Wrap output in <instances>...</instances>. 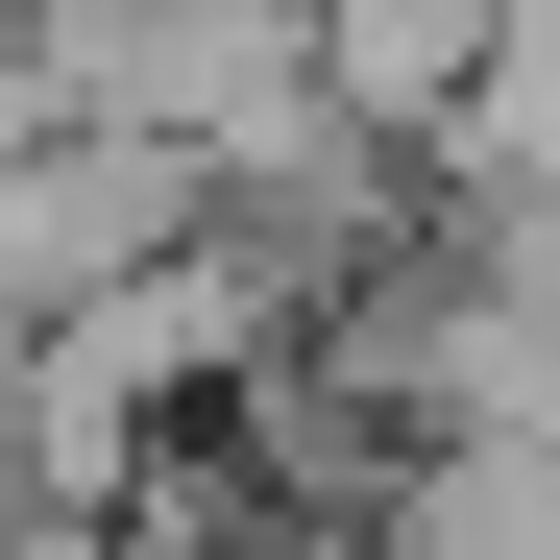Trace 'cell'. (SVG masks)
Segmentation results:
<instances>
[{
    "instance_id": "2",
    "label": "cell",
    "mask_w": 560,
    "mask_h": 560,
    "mask_svg": "<svg viewBox=\"0 0 560 560\" xmlns=\"http://www.w3.org/2000/svg\"><path fill=\"white\" fill-rule=\"evenodd\" d=\"M488 25L512 0H317V73H341L365 147H439L463 98H488Z\"/></svg>"
},
{
    "instance_id": "3",
    "label": "cell",
    "mask_w": 560,
    "mask_h": 560,
    "mask_svg": "<svg viewBox=\"0 0 560 560\" xmlns=\"http://www.w3.org/2000/svg\"><path fill=\"white\" fill-rule=\"evenodd\" d=\"M390 560H560V463H536V439H415Z\"/></svg>"
},
{
    "instance_id": "1",
    "label": "cell",
    "mask_w": 560,
    "mask_h": 560,
    "mask_svg": "<svg viewBox=\"0 0 560 560\" xmlns=\"http://www.w3.org/2000/svg\"><path fill=\"white\" fill-rule=\"evenodd\" d=\"M220 196H196V171H171L147 122H0V317H73V293H122V268H171V244H196Z\"/></svg>"
}]
</instances>
